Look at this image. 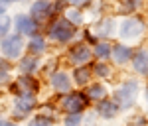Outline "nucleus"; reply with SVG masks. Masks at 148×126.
<instances>
[{
    "instance_id": "f257e3e1",
    "label": "nucleus",
    "mask_w": 148,
    "mask_h": 126,
    "mask_svg": "<svg viewBox=\"0 0 148 126\" xmlns=\"http://www.w3.org/2000/svg\"><path fill=\"white\" fill-rule=\"evenodd\" d=\"M138 95H140V83L136 79H125L113 91L111 99L116 103V106L121 110H128V108H132L136 104Z\"/></svg>"
},
{
    "instance_id": "f03ea898",
    "label": "nucleus",
    "mask_w": 148,
    "mask_h": 126,
    "mask_svg": "<svg viewBox=\"0 0 148 126\" xmlns=\"http://www.w3.org/2000/svg\"><path fill=\"white\" fill-rule=\"evenodd\" d=\"M46 34H47V40H51L56 44H69L77 34V28L71 26L63 16H59V18H53L49 22Z\"/></svg>"
},
{
    "instance_id": "7ed1b4c3",
    "label": "nucleus",
    "mask_w": 148,
    "mask_h": 126,
    "mask_svg": "<svg viewBox=\"0 0 148 126\" xmlns=\"http://www.w3.org/2000/svg\"><path fill=\"white\" fill-rule=\"evenodd\" d=\"M26 51V37L20 34H10L0 40V55L6 61H18Z\"/></svg>"
},
{
    "instance_id": "20e7f679",
    "label": "nucleus",
    "mask_w": 148,
    "mask_h": 126,
    "mask_svg": "<svg viewBox=\"0 0 148 126\" xmlns=\"http://www.w3.org/2000/svg\"><path fill=\"white\" fill-rule=\"evenodd\" d=\"M144 32H146V22L142 18H132V16L125 18L123 22L119 24V30H116V34H119L123 44L136 42Z\"/></svg>"
},
{
    "instance_id": "39448f33",
    "label": "nucleus",
    "mask_w": 148,
    "mask_h": 126,
    "mask_svg": "<svg viewBox=\"0 0 148 126\" xmlns=\"http://www.w3.org/2000/svg\"><path fill=\"white\" fill-rule=\"evenodd\" d=\"M40 106L38 95H20L14 97V104H12V120L20 122V120H28L30 114Z\"/></svg>"
},
{
    "instance_id": "423d86ee",
    "label": "nucleus",
    "mask_w": 148,
    "mask_h": 126,
    "mask_svg": "<svg viewBox=\"0 0 148 126\" xmlns=\"http://www.w3.org/2000/svg\"><path fill=\"white\" fill-rule=\"evenodd\" d=\"M89 99H87V95L81 91H71L67 95H63L61 99H59V110L61 112H65V114H73V112H85L87 110V106H89Z\"/></svg>"
},
{
    "instance_id": "0eeeda50",
    "label": "nucleus",
    "mask_w": 148,
    "mask_h": 126,
    "mask_svg": "<svg viewBox=\"0 0 148 126\" xmlns=\"http://www.w3.org/2000/svg\"><path fill=\"white\" fill-rule=\"evenodd\" d=\"M12 22H14V34H20L24 37H28V40L42 34L40 32L42 24L36 22L30 14H16V16H12Z\"/></svg>"
},
{
    "instance_id": "6e6552de",
    "label": "nucleus",
    "mask_w": 148,
    "mask_h": 126,
    "mask_svg": "<svg viewBox=\"0 0 148 126\" xmlns=\"http://www.w3.org/2000/svg\"><path fill=\"white\" fill-rule=\"evenodd\" d=\"M93 57V47L87 46L85 42H77L67 49V61L73 67H79V65H87Z\"/></svg>"
},
{
    "instance_id": "1a4fd4ad",
    "label": "nucleus",
    "mask_w": 148,
    "mask_h": 126,
    "mask_svg": "<svg viewBox=\"0 0 148 126\" xmlns=\"http://www.w3.org/2000/svg\"><path fill=\"white\" fill-rule=\"evenodd\" d=\"M10 91L14 93V97L20 95H38L40 91V81L36 79L34 75H20L12 81Z\"/></svg>"
},
{
    "instance_id": "9d476101",
    "label": "nucleus",
    "mask_w": 148,
    "mask_h": 126,
    "mask_svg": "<svg viewBox=\"0 0 148 126\" xmlns=\"http://www.w3.org/2000/svg\"><path fill=\"white\" fill-rule=\"evenodd\" d=\"M36 22L44 24V22H51L53 16H56V10H53V0H34L32 6H30V12H28Z\"/></svg>"
},
{
    "instance_id": "9b49d317",
    "label": "nucleus",
    "mask_w": 148,
    "mask_h": 126,
    "mask_svg": "<svg viewBox=\"0 0 148 126\" xmlns=\"http://www.w3.org/2000/svg\"><path fill=\"white\" fill-rule=\"evenodd\" d=\"M49 87L57 95H67V93L73 91V79H71V75L65 73L63 69H57L56 73L49 75Z\"/></svg>"
},
{
    "instance_id": "f8f14e48",
    "label": "nucleus",
    "mask_w": 148,
    "mask_h": 126,
    "mask_svg": "<svg viewBox=\"0 0 148 126\" xmlns=\"http://www.w3.org/2000/svg\"><path fill=\"white\" fill-rule=\"evenodd\" d=\"M132 53H134V49L128 44H123V42L114 44L113 49H111V61H113L114 65H126V63H130Z\"/></svg>"
},
{
    "instance_id": "ddd939ff",
    "label": "nucleus",
    "mask_w": 148,
    "mask_h": 126,
    "mask_svg": "<svg viewBox=\"0 0 148 126\" xmlns=\"http://www.w3.org/2000/svg\"><path fill=\"white\" fill-rule=\"evenodd\" d=\"M91 32L97 35L99 40L109 42V37H113L114 32H116V22H114V18H103V20H99V22L93 26Z\"/></svg>"
},
{
    "instance_id": "4468645a",
    "label": "nucleus",
    "mask_w": 148,
    "mask_h": 126,
    "mask_svg": "<svg viewBox=\"0 0 148 126\" xmlns=\"http://www.w3.org/2000/svg\"><path fill=\"white\" fill-rule=\"evenodd\" d=\"M130 67L136 75H142L146 77L148 75V49L140 47V49H134L132 53V59H130Z\"/></svg>"
},
{
    "instance_id": "2eb2a0df",
    "label": "nucleus",
    "mask_w": 148,
    "mask_h": 126,
    "mask_svg": "<svg viewBox=\"0 0 148 126\" xmlns=\"http://www.w3.org/2000/svg\"><path fill=\"white\" fill-rule=\"evenodd\" d=\"M95 112L101 116V118H105V120H111V118H114V116L121 112V108L116 106V103H114L111 97H107V99H103V101L97 103Z\"/></svg>"
},
{
    "instance_id": "dca6fc26",
    "label": "nucleus",
    "mask_w": 148,
    "mask_h": 126,
    "mask_svg": "<svg viewBox=\"0 0 148 126\" xmlns=\"http://www.w3.org/2000/svg\"><path fill=\"white\" fill-rule=\"evenodd\" d=\"M26 51H28L30 55H36V57L44 55V53L47 51V40H46V35L40 34V35L30 37V40L26 42Z\"/></svg>"
},
{
    "instance_id": "f3484780",
    "label": "nucleus",
    "mask_w": 148,
    "mask_h": 126,
    "mask_svg": "<svg viewBox=\"0 0 148 126\" xmlns=\"http://www.w3.org/2000/svg\"><path fill=\"white\" fill-rule=\"evenodd\" d=\"M73 85L77 87H87L93 83V71H91V65H79V67L73 69Z\"/></svg>"
},
{
    "instance_id": "a211bd4d",
    "label": "nucleus",
    "mask_w": 148,
    "mask_h": 126,
    "mask_svg": "<svg viewBox=\"0 0 148 126\" xmlns=\"http://www.w3.org/2000/svg\"><path fill=\"white\" fill-rule=\"evenodd\" d=\"M18 69H20L22 75H34L36 71L40 69V57L26 53V55H22L18 59Z\"/></svg>"
},
{
    "instance_id": "6ab92c4d",
    "label": "nucleus",
    "mask_w": 148,
    "mask_h": 126,
    "mask_svg": "<svg viewBox=\"0 0 148 126\" xmlns=\"http://www.w3.org/2000/svg\"><path fill=\"white\" fill-rule=\"evenodd\" d=\"M85 95H87V99H89V101L99 103V101H103V99H107V97H109V89H107V85H103L101 81H95V83H91V85H87Z\"/></svg>"
},
{
    "instance_id": "aec40b11",
    "label": "nucleus",
    "mask_w": 148,
    "mask_h": 126,
    "mask_svg": "<svg viewBox=\"0 0 148 126\" xmlns=\"http://www.w3.org/2000/svg\"><path fill=\"white\" fill-rule=\"evenodd\" d=\"M111 49H113V44L101 40L93 46V57L99 61H107V59H111Z\"/></svg>"
},
{
    "instance_id": "412c9836",
    "label": "nucleus",
    "mask_w": 148,
    "mask_h": 126,
    "mask_svg": "<svg viewBox=\"0 0 148 126\" xmlns=\"http://www.w3.org/2000/svg\"><path fill=\"white\" fill-rule=\"evenodd\" d=\"M63 18H65L71 26H75V28L83 26V22H85L83 12H81L79 8H73V6H69V8H65V10H63Z\"/></svg>"
},
{
    "instance_id": "4be33fe9",
    "label": "nucleus",
    "mask_w": 148,
    "mask_h": 126,
    "mask_svg": "<svg viewBox=\"0 0 148 126\" xmlns=\"http://www.w3.org/2000/svg\"><path fill=\"white\" fill-rule=\"evenodd\" d=\"M91 71H93V77H97V79H109V77L113 75V67H111L107 61L91 63Z\"/></svg>"
},
{
    "instance_id": "5701e85b",
    "label": "nucleus",
    "mask_w": 148,
    "mask_h": 126,
    "mask_svg": "<svg viewBox=\"0 0 148 126\" xmlns=\"http://www.w3.org/2000/svg\"><path fill=\"white\" fill-rule=\"evenodd\" d=\"M142 0H119V12L121 14H126V16H130L132 12H136L142 8Z\"/></svg>"
},
{
    "instance_id": "b1692460",
    "label": "nucleus",
    "mask_w": 148,
    "mask_h": 126,
    "mask_svg": "<svg viewBox=\"0 0 148 126\" xmlns=\"http://www.w3.org/2000/svg\"><path fill=\"white\" fill-rule=\"evenodd\" d=\"M57 118L53 116H47V114H34L32 118H28V126H53Z\"/></svg>"
},
{
    "instance_id": "393cba45",
    "label": "nucleus",
    "mask_w": 148,
    "mask_h": 126,
    "mask_svg": "<svg viewBox=\"0 0 148 126\" xmlns=\"http://www.w3.org/2000/svg\"><path fill=\"white\" fill-rule=\"evenodd\" d=\"M12 28H14L12 16H8V14H2V16H0V40H4L6 35H10Z\"/></svg>"
},
{
    "instance_id": "a878e982",
    "label": "nucleus",
    "mask_w": 148,
    "mask_h": 126,
    "mask_svg": "<svg viewBox=\"0 0 148 126\" xmlns=\"http://www.w3.org/2000/svg\"><path fill=\"white\" fill-rule=\"evenodd\" d=\"M63 126H83V114L81 112L63 114Z\"/></svg>"
},
{
    "instance_id": "bb28decb",
    "label": "nucleus",
    "mask_w": 148,
    "mask_h": 126,
    "mask_svg": "<svg viewBox=\"0 0 148 126\" xmlns=\"http://www.w3.org/2000/svg\"><path fill=\"white\" fill-rule=\"evenodd\" d=\"M10 77H12L10 61H2V59H0V83H8Z\"/></svg>"
},
{
    "instance_id": "cd10ccee",
    "label": "nucleus",
    "mask_w": 148,
    "mask_h": 126,
    "mask_svg": "<svg viewBox=\"0 0 148 126\" xmlns=\"http://www.w3.org/2000/svg\"><path fill=\"white\" fill-rule=\"evenodd\" d=\"M65 4H69V6H73V8H85V6H89L91 4V0H63Z\"/></svg>"
},
{
    "instance_id": "c85d7f7f",
    "label": "nucleus",
    "mask_w": 148,
    "mask_h": 126,
    "mask_svg": "<svg viewBox=\"0 0 148 126\" xmlns=\"http://www.w3.org/2000/svg\"><path fill=\"white\" fill-rule=\"evenodd\" d=\"M97 42H101V40H99V37H97V35L93 34L91 30H89V32H85V44H87V46H95V44H97Z\"/></svg>"
},
{
    "instance_id": "c756f323",
    "label": "nucleus",
    "mask_w": 148,
    "mask_h": 126,
    "mask_svg": "<svg viewBox=\"0 0 148 126\" xmlns=\"http://www.w3.org/2000/svg\"><path fill=\"white\" fill-rule=\"evenodd\" d=\"M126 126H148V122H146V118H142V116H134Z\"/></svg>"
},
{
    "instance_id": "7c9ffc66",
    "label": "nucleus",
    "mask_w": 148,
    "mask_h": 126,
    "mask_svg": "<svg viewBox=\"0 0 148 126\" xmlns=\"http://www.w3.org/2000/svg\"><path fill=\"white\" fill-rule=\"evenodd\" d=\"M0 126H20V124L14 122L12 118H4V116H0Z\"/></svg>"
},
{
    "instance_id": "2f4dec72",
    "label": "nucleus",
    "mask_w": 148,
    "mask_h": 126,
    "mask_svg": "<svg viewBox=\"0 0 148 126\" xmlns=\"http://www.w3.org/2000/svg\"><path fill=\"white\" fill-rule=\"evenodd\" d=\"M2 14H6V6H2V4H0V16H2Z\"/></svg>"
},
{
    "instance_id": "473e14b6",
    "label": "nucleus",
    "mask_w": 148,
    "mask_h": 126,
    "mask_svg": "<svg viewBox=\"0 0 148 126\" xmlns=\"http://www.w3.org/2000/svg\"><path fill=\"white\" fill-rule=\"evenodd\" d=\"M144 95H146V97H144V99H146V103H148V89H146V93H144Z\"/></svg>"
}]
</instances>
